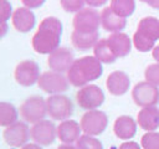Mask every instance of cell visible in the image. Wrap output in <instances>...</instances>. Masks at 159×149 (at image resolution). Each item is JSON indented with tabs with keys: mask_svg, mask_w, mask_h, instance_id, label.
<instances>
[{
	"mask_svg": "<svg viewBox=\"0 0 159 149\" xmlns=\"http://www.w3.org/2000/svg\"><path fill=\"white\" fill-rule=\"evenodd\" d=\"M109 7L114 14L125 19L134 12L135 1L134 0H111Z\"/></svg>",
	"mask_w": 159,
	"mask_h": 149,
	"instance_id": "obj_25",
	"label": "cell"
},
{
	"mask_svg": "<svg viewBox=\"0 0 159 149\" xmlns=\"http://www.w3.org/2000/svg\"><path fill=\"white\" fill-rule=\"evenodd\" d=\"M30 137L31 133L25 122H16L6 127L2 132V138L10 147H24L25 144H27Z\"/></svg>",
	"mask_w": 159,
	"mask_h": 149,
	"instance_id": "obj_13",
	"label": "cell"
},
{
	"mask_svg": "<svg viewBox=\"0 0 159 149\" xmlns=\"http://www.w3.org/2000/svg\"><path fill=\"white\" fill-rule=\"evenodd\" d=\"M113 132L119 139H132L137 133V122L130 115H120L114 120Z\"/></svg>",
	"mask_w": 159,
	"mask_h": 149,
	"instance_id": "obj_18",
	"label": "cell"
},
{
	"mask_svg": "<svg viewBox=\"0 0 159 149\" xmlns=\"http://www.w3.org/2000/svg\"><path fill=\"white\" fill-rule=\"evenodd\" d=\"M11 4L7 0H1V22H6L10 16H12Z\"/></svg>",
	"mask_w": 159,
	"mask_h": 149,
	"instance_id": "obj_30",
	"label": "cell"
},
{
	"mask_svg": "<svg viewBox=\"0 0 159 149\" xmlns=\"http://www.w3.org/2000/svg\"><path fill=\"white\" fill-rule=\"evenodd\" d=\"M139 1H142V2H145V1H147V0H139Z\"/></svg>",
	"mask_w": 159,
	"mask_h": 149,
	"instance_id": "obj_39",
	"label": "cell"
},
{
	"mask_svg": "<svg viewBox=\"0 0 159 149\" xmlns=\"http://www.w3.org/2000/svg\"><path fill=\"white\" fill-rule=\"evenodd\" d=\"M47 114L55 120H66L73 114L72 101L63 94H51L46 98Z\"/></svg>",
	"mask_w": 159,
	"mask_h": 149,
	"instance_id": "obj_5",
	"label": "cell"
},
{
	"mask_svg": "<svg viewBox=\"0 0 159 149\" xmlns=\"http://www.w3.org/2000/svg\"><path fill=\"white\" fill-rule=\"evenodd\" d=\"M21 149H42L41 145L36 144V143H27L24 147H21Z\"/></svg>",
	"mask_w": 159,
	"mask_h": 149,
	"instance_id": "obj_34",
	"label": "cell"
},
{
	"mask_svg": "<svg viewBox=\"0 0 159 149\" xmlns=\"http://www.w3.org/2000/svg\"><path fill=\"white\" fill-rule=\"evenodd\" d=\"M77 149H103V144L99 139L83 134L80 137V139L76 142Z\"/></svg>",
	"mask_w": 159,
	"mask_h": 149,
	"instance_id": "obj_26",
	"label": "cell"
},
{
	"mask_svg": "<svg viewBox=\"0 0 159 149\" xmlns=\"http://www.w3.org/2000/svg\"><path fill=\"white\" fill-rule=\"evenodd\" d=\"M118 149H142V147H139L138 143H135V142H133V140H129V142L122 143Z\"/></svg>",
	"mask_w": 159,
	"mask_h": 149,
	"instance_id": "obj_32",
	"label": "cell"
},
{
	"mask_svg": "<svg viewBox=\"0 0 159 149\" xmlns=\"http://www.w3.org/2000/svg\"><path fill=\"white\" fill-rule=\"evenodd\" d=\"M130 86L129 76L123 71H113L106 79V87L113 96H123L128 92Z\"/></svg>",
	"mask_w": 159,
	"mask_h": 149,
	"instance_id": "obj_15",
	"label": "cell"
},
{
	"mask_svg": "<svg viewBox=\"0 0 159 149\" xmlns=\"http://www.w3.org/2000/svg\"><path fill=\"white\" fill-rule=\"evenodd\" d=\"M145 4H148V5H149L150 7H153V9L159 10V0H147Z\"/></svg>",
	"mask_w": 159,
	"mask_h": 149,
	"instance_id": "obj_35",
	"label": "cell"
},
{
	"mask_svg": "<svg viewBox=\"0 0 159 149\" xmlns=\"http://www.w3.org/2000/svg\"><path fill=\"white\" fill-rule=\"evenodd\" d=\"M152 55H153V58L157 61V63H159V45L155 46V47L152 50Z\"/></svg>",
	"mask_w": 159,
	"mask_h": 149,
	"instance_id": "obj_36",
	"label": "cell"
},
{
	"mask_svg": "<svg viewBox=\"0 0 159 149\" xmlns=\"http://www.w3.org/2000/svg\"><path fill=\"white\" fill-rule=\"evenodd\" d=\"M81 124L73 119H66L57 125V138L62 144H72L81 137Z\"/></svg>",
	"mask_w": 159,
	"mask_h": 149,
	"instance_id": "obj_16",
	"label": "cell"
},
{
	"mask_svg": "<svg viewBox=\"0 0 159 149\" xmlns=\"http://www.w3.org/2000/svg\"><path fill=\"white\" fill-rule=\"evenodd\" d=\"M68 79L66 76H63L60 72L55 71H46L41 73L37 86L43 92L51 94H61L62 92H66L68 89Z\"/></svg>",
	"mask_w": 159,
	"mask_h": 149,
	"instance_id": "obj_10",
	"label": "cell"
},
{
	"mask_svg": "<svg viewBox=\"0 0 159 149\" xmlns=\"http://www.w3.org/2000/svg\"><path fill=\"white\" fill-rule=\"evenodd\" d=\"M17 111L14 104L9 102L0 103V125L6 128L17 122Z\"/></svg>",
	"mask_w": 159,
	"mask_h": 149,
	"instance_id": "obj_24",
	"label": "cell"
},
{
	"mask_svg": "<svg viewBox=\"0 0 159 149\" xmlns=\"http://www.w3.org/2000/svg\"><path fill=\"white\" fill-rule=\"evenodd\" d=\"M30 133H31V139L36 144L47 147L55 142L57 137V127H55L52 122L43 119L34 124L32 128H30Z\"/></svg>",
	"mask_w": 159,
	"mask_h": 149,
	"instance_id": "obj_12",
	"label": "cell"
},
{
	"mask_svg": "<svg viewBox=\"0 0 159 149\" xmlns=\"http://www.w3.org/2000/svg\"><path fill=\"white\" fill-rule=\"evenodd\" d=\"M94 57H97L103 63H113L118 57L114 55L113 50L111 48L107 38H101L93 47Z\"/></svg>",
	"mask_w": 159,
	"mask_h": 149,
	"instance_id": "obj_23",
	"label": "cell"
},
{
	"mask_svg": "<svg viewBox=\"0 0 159 149\" xmlns=\"http://www.w3.org/2000/svg\"><path fill=\"white\" fill-rule=\"evenodd\" d=\"M132 98L138 107H155L159 103V88L147 81L139 82L132 89Z\"/></svg>",
	"mask_w": 159,
	"mask_h": 149,
	"instance_id": "obj_8",
	"label": "cell"
},
{
	"mask_svg": "<svg viewBox=\"0 0 159 149\" xmlns=\"http://www.w3.org/2000/svg\"><path fill=\"white\" fill-rule=\"evenodd\" d=\"M81 128L82 132L87 135H99L104 132V129L108 125V117L104 112L98 111V109H92L87 111L82 118H81Z\"/></svg>",
	"mask_w": 159,
	"mask_h": 149,
	"instance_id": "obj_7",
	"label": "cell"
},
{
	"mask_svg": "<svg viewBox=\"0 0 159 149\" xmlns=\"http://www.w3.org/2000/svg\"><path fill=\"white\" fill-rule=\"evenodd\" d=\"M137 123L147 132H154L159 128V108L145 107L138 112Z\"/></svg>",
	"mask_w": 159,
	"mask_h": 149,
	"instance_id": "obj_19",
	"label": "cell"
},
{
	"mask_svg": "<svg viewBox=\"0 0 159 149\" xmlns=\"http://www.w3.org/2000/svg\"><path fill=\"white\" fill-rule=\"evenodd\" d=\"M57 149H77V147H75L72 144H61Z\"/></svg>",
	"mask_w": 159,
	"mask_h": 149,
	"instance_id": "obj_37",
	"label": "cell"
},
{
	"mask_svg": "<svg viewBox=\"0 0 159 149\" xmlns=\"http://www.w3.org/2000/svg\"><path fill=\"white\" fill-rule=\"evenodd\" d=\"M73 62H75L73 52L66 47H58L47 57V65L50 70L60 73L67 72Z\"/></svg>",
	"mask_w": 159,
	"mask_h": 149,
	"instance_id": "obj_14",
	"label": "cell"
},
{
	"mask_svg": "<svg viewBox=\"0 0 159 149\" xmlns=\"http://www.w3.org/2000/svg\"><path fill=\"white\" fill-rule=\"evenodd\" d=\"M108 0H84V2L89 6V7H99L102 5H104Z\"/></svg>",
	"mask_w": 159,
	"mask_h": 149,
	"instance_id": "obj_33",
	"label": "cell"
},
{
	"mask_svg": "<svg viewBox=\"0 0 159 149\" xmlns=\"http://www.w3.org/2000/svg\"><path fill=\"white\" fill-rule=\"evenodd\" d=\"M99 40V35L98 31L96 32H78L75 31L71 35V41L75 48L80 50V51H86L89 50L92 47L96 46V43Z\"/></svg>",
	"mask_w": 159,
	"mask_h": 149,
	"instance_id": "obj_22",
	"label": "cell"
},
{
	"mask_svg": "<svg viewBox=\"0 0 159 149\" xmlns=\"http://www.w3.org/2000/svg\"><path fill=\"white\" fill-rule=\"evenodd\" d=\"M101 25L108 32H120L125 27L127 20L114 14L111 7H104L101 11Z\"/></svg>",
	"mask_w": 159,
	"mask_h": 149,
	"instance_id": "obj_20",
	"label": "cell"
},
{
	"mask_svg": "<svg viewBox=\"0 0 159 149\" xmlns=\"http://www.w3.org/2000/svg\"><path fill=\"white\" fill-rule=\"evenodd\" d=\"M61 7L67 12H78L83 9L84 0H60Z\"/></svg>",
	"mask_w": 159,
	"mask_h": 149,
	"instance_id": "obj_29",
	"label": "cell"
},
{
	"mask_svg": "<svg viewBox=\"0 0 159 149\" xmlns=\"http://www.w3.org/2000/svg\"><path fill=\"white\" fill-rule=\"evenodd\" d=\"M68 82L75 87H83L87 83L98 79L103 73L102 62L94 56H83L72 63L66 72Z\"/></svg>",
	"mask_w": 159,
	"mask_h": 149,
	"instance_id": "obj_2",
	"label": "cell"
},
{
	"mask_svg": "<svg viewBox=\"0 0 159 149\" xmlns=\"http://www.w3.org/2000/svg\"><path fill=\"white\" fill-rule=\"evenodd\" d=\"M62 36V22L55 17H45L32 36V48L36 53L50 55L58 48Z\"/></svg>",
	"mask_w": 159,
	"mask_h": 149,
	"instance_id": "obj_1",
	"label": "cell"
},
{
	"mask_svg": "<svg viewBox=\"0 0 159 149\" xmlns=\"http://www.w3.org/2000/svg\"><path fill=\"white\" fill-rule=\"evenodd\" d=\"M142 149H159V133L147 132L140 139Z\"/></svg>",
	"mask_w": 159,
	"mask_h": 149,
	"instance_id": "obj_27",
	"label": "cell"
},
{
	"mask_svg": "<svg viewBox=\"0 0 159 149\" xmlns=\"http://www.w3.org/2000/svg\"><path fill=\"white\" fill-rule=\"evenodd\" d=\"M72 25L78 32H96L101 25V14L93 7H83L75 15Z\"/></svg>",
	"mask_w": 159,
	"mask_h": 149,
	"instance_id": "obj_9",
	"label": "cell"
},
{
	"mask_svg": "<svg viewBox=\"0 0 159 149\" xmlns=\"http://www.w3.org/2000/svg\"><path fill=\"white\" fill-rule=\"evenodd\" d=\"M40 76H41L40 66L37 65V62L32 60L21 61L15 67V72H14V77L16 82L24 87H30L36 82H39Z\"/></svg>",
	"mask_w": 159,
	"mask_h": 149,
	"instance_id": "obj_11",
	"label": "cell"
},
{
	"mask_svg": "<svg viewBox=\"0 0 159 149\" xmlns=\"http://www.w3.org/2000/svg\"><path fill=\"white\" fill-rule=\"evenodd\" d=\"M47 114L46 99L41 96H31L20 106V115L26 123L36 124L45 119Z\"/></svg>",
	"mask_w": 159,
	"mask_h": 149,
	"instance_id": "obj_4",
	"label": "cell"
},
{
	"mask_svg": "<svg viewBox=\"0 0 159 149\" xmlns=\"http://www.w3.org/2000/svg\"><path fill=\"white\" fill-rule=\"evenodd\" d=\"M46 0H21V2L25 5V7L27 9H37L41 5H43Z\"/></svg>",
	"mask_w": 159,
	"mask_h": 149,
	"instance_id": "obj_31",
	"label": "cell"
},
{
	"mask_svg": "<svg viewBox=\"0 0 159 149\" xmlns=\"http://www.w3.org/2000/svg\"><path fill=\"white\" fill-rule=\"evenodd\" d=\"M77 104L82 109L92 111L99 108L104 102V93L97 84H87L81 87L76 93Z\"/></svg>",
	"mask_w": 159,
	"mask_h": 149,
	"instance_id": "obj_6",
	"label": "cell"
},
{
	"mask_svg": "<svg viewBox=\"0 0 159 149\" xmlns=\"http://www.w3.org/2000/svg\"><path fill=\"white\" fill-rule=\"evenodd\" d=\"M12 26L19 32H29L34 29L36 17L35 14L27 7H17L11 16Z\"/></svg>",
	"mask_w": 159,
	"mask_h": 149,
	"instance_id": "obj_17",
	"label": "cell"
},
{
	"mask_svg": "<svg viewBox=\"0 0 159 149\" xmlns=\"http://www.w3.org/2000/svg\"><path fill=\"white\" fill-rule=\"evenodd\" d=\"M6 29H7L6 22H1V36H4L6 34Z\"/></svg>",
	"mask_w": 159,
	"mask_h": 149,
	"instance_id": "obj_38",
	"label": "cell"
},
{
	"mask_svg": "<svg viewBox=\"0 0 159 149\" xmlns=\"http://www.w3.org/2000/svg\"><path fill=\"white\" fill-rule=\"evenodd\" d=\"M108 43L111 46V48L113 50L114 55L119 58V57H125L132 48V40L129 38V36L124 32H113L109 35V37H107Z\"/></svg>",
	"mask_w": 159,
	"mask_h": 149,
	"instance_id": "obj_21",
	"label": "cell"
},
{
	"mask_svg": "<svg viewBox=\"0 0 159 149\" xmlns=\"http://www.w3.org/2000/svg\"><path fill=\"white\" fill-rule=\"evenodd\" d=\"M145 81L159 87V63H152L145 68Z\"/></svg>",
	"mask_w": 159,
	"mask_h": 149,
	"instance_id": "obj_28",
	"label": "cell"
},
{
	"mask_svg": "<svg viewBox=\"0 0 159 149\" xmlns=\"http://www.w3.org/2000/svg\"><path fill=\"white\" fill-rule=\"evenodd\" d=\"M159 40V20L154 16H145L139 20L135 34L133 35V45L139 52H148Z\"/></svg>",
	"mask_w": 159,
	"mask_h": 149,
	"instance_id": "obj_3",
	"label": "cell"
}]
</instances>
